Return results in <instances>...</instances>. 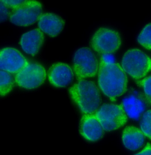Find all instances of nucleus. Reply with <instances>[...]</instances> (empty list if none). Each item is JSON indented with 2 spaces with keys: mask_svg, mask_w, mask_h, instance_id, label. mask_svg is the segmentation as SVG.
<instances>
[{
  "mask_svg": "<svg viewBox=\"0 0 151 155\" xmlns=\"http://www.w3.org/2000/svg\"><path fill=\"white\" fill-rule=\"evenodd\" d=\"M1 2H3L6 5L9 7L11 8L12 9H14L16 7L19 5L20 4L22 3L23 1L21 0H17V1H11V0H1Z\"/></svg>",
  "mask_w": 151,
  "mask_h": 155,
  "instance_id": "obj_21",
  "label": "nucleus"
},
{
  "mask_svg": "<svg viewBox=\"0 0 151 155\" xmlns=\"http://www.w3.org/2000/svg\"><path fill=\"white\" fill-rule=\"evenodd\" d=\"M121 67L126 73L135 79L145 77L151 71V59L138 48L127 50L123 56Z\"/></svg>",
  "mask_w": 151,
  "mask_h": 155,
  "instance_id": "obj_3",
  "label": "nucleus"
},
{
  "mask_svg": "<svg viewBox=\"0 0 151 155\" xmlns=\"http://www.w3.org/2000/svg\"><path fill=\"white\" fill-rule=\"evenodd\" d=\"M42 5L36 0L23 1L22 3L12 9L9 18L11 22L19 26H30L38 20L42 14Z\"/></svg>",
  "mask_w": 151,
  "mask_h": 155,
  "instance_id": "obj_7",
  "label": "nucleus"
},
{
  "mask_svg": "<svg viewBox=\"0 0 151 155\" xmlns=\"http://www.w3.org/2000/svg\"><path fill=\"white\" fill-rule=\"evenodd\" d=\"M44 36L39 28H34L24 33L19 39V44L27 54L35 56L38 53L43 43Z\"/></svg>",
  "mask_w": 151,
  "mask_h": 155,
  "instance_id": "obj_13",
  "label": "nucleus"
},
{
  "mask_svg": "<svg viewBox=\"0 0 151 155\" xmlns=\"http://www.w3.org/2000/svg\"><path fill=\"white\" fill-rule=\"evenodd\" d=\"M104 130L95 114H84L82 118L80 132L86 140L95 142L104 135Z\"/></svg>",
  "mask_w": 151,
  "mask_h": 155,
  "instance_id": "obj_11",
  "label": "nucleus"
},
{
  "mask_svg": "<svg viewBox=\"0 0 151 155\" xmlns=\"http://www.w3.org/2000/svg\"><path fill=\"white\" fill-rule=\"evenodd\" d=\"M73 69L78 80L93 77L97 74L99 63L97 57L90 48H79L73 58Z\"/></svg>",
  "mask_w": 151,
  "mask_h": 155,
  "instance_id": "obj_4",
  "label": "nucleus"
},
{
  "mask_svg": "<svg viewBox=\"0 0 151 155\" xmlns=\"http://www.w3.org/2000/svg\"><path fill=\"white\" fill-rule=\"evenodd\" d=\"M98 84L104 94L111 101H115L127 91L126 73L120 64L102 57L99 62Z\"/></svg>",
  "mask_w": 151,
  "mask_h": 155,
  "instance_id": "obj_1",
  "label": "nucleus"
},
{
  "mask_svg": "<svg viewBox=\"0 0 151 155\" xmlns=\"http://www.w3.org/2000/svg\"><path fill=\"white\" fill-rule=\"evenodd\" d=\"M140 127L145 136L151 140V109L144 112L141 116Z\"/></svg>",
  "mask_w": 151,
  "mask_h": 155,
  "instance_id": "obj_18",
  "label": "nucleus"
},
{
  "mask_svg": "<svg viewBox=\"0 0 151 155\" xmlns=\"http://www.w3.org/2000/svg\"><path fill=\"white\" fill-rule=\"evenodd\" d=\"M0 94L1 96H5L11 91L14 86V80L9 73L1 70Z\"/></svg>",
  "mask_w": 151,
  "mask_h": 155,
  "instance_id": "obj_16",
  "label": "nucleus"
},
{
  "mask_svg": "<svg viewBox=\"0 0 151 155\" xmlns=\"http://www.w3.org/2000/svg\"><path fill=\"white\" fill-rule=\"evenodd\" d=\"M29 62L22 53L16 48L7 47L1 50V70L10 74H16L26 66Z\"/></svg>",
  "mask_w": 151,
  "mask_h": 155,
  "instance_id": "obj_9",
  "label": "nucleus"
},
{
  "mask_svg": "<svg viewBox=\"0 0 151 155\" xmlns=\"http://www.w3.org/2000/svg\"><path fill=\"white\" fill-rule=\"evenodd\" d=\"M73 78L72 69L66 63H54L49 69V81L54 87L57 88L67 87L72 82Z\"/></svg>",
  "mask_w": 151,
  "mask_h": 155,
  "instance_id": "obj_10",
  "label": "nucleus"
},
{
  "mask_svg": "<svg viewBox=\"0 0 151 155\" xmlns=\"http://www.w3.org/2000/svg\"><path fill=\"white\" fill-rule=\"evenodd\" d=\"M69 92L73 101L84 114H95L100 107V92L93 81L78 80L70 87Z\"/></svg>",
  "mask_w": 151,
  "mask_h": 155,
  "instance_id": "obj_2",
  "label": "nucleus"
},
{
  "mask_svg": "<svg viewBox=\"0 0 151 155\" xmlns=\"http://www.w3.org/2000/svg\"><path fill=\"white\" fill-rule=\"evenodd\" d=\"M120 35L117 31L107 28L97 29L93 35L90 45L97 53L109 55L116 52L121 45Z\"/></svg>",
  "mask_w": 151,
  "mask_h": 155,
  "instance_id": "obj_6",
  "label": "nucleus"
},
{
  "mask_svg": "<svg viewBox=\"0 0 151 155\" xmlns=\"http://www.w3.org/2000/svg\"><path fill=\"white\" fill-rule=\"evenodd\" d=\"M145 136L141 129L134 126H128L123 131L122 141L127 150L135 151L144 145Z\"/></svg>",
  "mask_w": 151,
  "mask_h": 155,
  "instance_id": "obj_14",
  "label": "nucleus"
},
{
  "mask_svg": "<svg viewBox=\"0 0 151 155\" xmlns=\"http://www.w3.org/2000/svg\"><path fill=\"white\" fill-rule=\"evenodd\" d=\"M46 78V71L43 66L37 62H31L16 74L15 81L19 87L31 90L40 86Z\"/></svg>",
  "mask_w": 151,
  "mask_h": 155,
  "instance_id": "obj_8",
  "label": "nucleus"
},
{
  "mask_svg": "<svg viewBox=\"0 0 151 155\" xmlns=\"http://www.w3.org/2000/svg\"><path fill=\"white\" fill-rule=\"evenodd\" d=\"M137 41L144 48L151 50V23L142 29L137 37Z\"/></svg>",
  "mask_w": 151,
  "mask_h": 155,
  "instance_id": "obj_17",
  "label": "nucleus"
},
{
  "mask_svg": "<svg viewBox=\"0 0 151 155\" xmlns=\"http://www.w3.org/2000/svg\"><path fill=\"white\" fill-rule=\"evenodd\" d=\"M136 83L142 88L146 98L151 103V75L138 80Z\"/></svg>",
  "mask_w": 151,
  "mask_h": 155,
  "instance_id": "obj_19",
  "label": "nucleus"
},
{
  "mask_svg": "<svg viewBox=\"0 0 151 155\" xmlns=\"http://www.w3.org/2000/svg\"><path fill=\"white\" fill-rule=\"evenodd\" d=\"M121 104L127 116L132 120L140 119L146 109L144 100L136 94H132L125 97Z\"/></svg>",
  "mask_w": 151,
  "mask_h": 155,
  "instance_id": "obj_15",
  "label": "nucleus"
},
{
  "mask_svg": "<svg viewBox=\"0 0 151 155\" xmlns=\"http://www.w3.org/2000/svg\"><path fill=\"white\" fill-rule=\"evenodd\" d=\"M64 24L65 21L62 17L52 12L42 13L38 20L39 28L43 32L52 37L61 32Z\"/></svg>",
  "mask_w": 151,
  "mask_h": 155,
  "instance_id": "obj_12",
  "label": "nucleus"
},
{
  "mask_svg": "<svg viewBox=\"0 0 151 155\" xmlns=\"http://www.w3.org/2000/svg\"><path fill=\"white\" fill-rule=\"evenodd\" d=\"M1 7V16H0V19L1 22L4 21L8 16H9L10 12H9L8 7L3 2H1L0 4Z\"/></svg>",
  "mask_w": 151,
  "mask_h": 155,
  "instance_id": "obj_20",
  "label": "nucleus"
},
{
  "mask_svg": "<svg viewBox=\"0 0 151 155\" xmlns=\"http://www.w3.org/2000/svg\"><path fill=\"white\" fill-rule=\"evenodd\" d=\"M95 114L106 131L118 129L128 120L127 116L122 104H105L100 107Z\"/></svg>",
  "mask_w": 151,
  "mask_h": 155,
  "instance_id": "obj_5",
  "label": "nucleus"
},
{
  "mask_svg": "<svg viewBox=\"0 0 151 155\" xmlns=\"http://www.w3.org/2000/svg\"><path fill=\"white\" fill-rule=\"evenodd\" d=\"M134 155H151V144L148 143L143 150Z\"/></svg>",
  "mask_w": 151,
  "mask_h": 155,
  "instance_id": "obj_22",
  "label": "nucleus"
}]
</instances>
